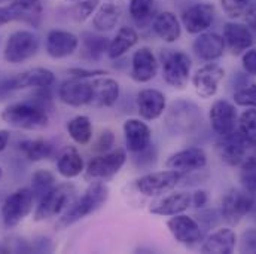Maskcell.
Listing matches in <instances>:
<instances>
[{
    "label": "cell",
    "mask_w": 256,
    "mask_h": 254,
    "mask_svg": "<svg viewBox=\"0 0 256 254\" xmlns=\"http://www.w3.org/2000/svg\"><path fill=\"white\" fill-rule=\"evenodd\" d=\"M109 198V188L102 182H94L88 186V189L84 192L80 198L73 201L68 208L64 211V214L57 222V229H66L76 222L82 220L84 217L96 213L100 210Z\"/></svg>",
    "instance_id": "obj_1"
},
{
    "label": "cell",
    "mask_w": 256,
    "mask_h": 254,
    "mask_svg": "<svg viewBox=\"0 0 256 254\" xmlns=\"http://www.w3.org/2000/svg\"><path fill=\"white\" fill-rule=\"evenodd\" d=\"M2 119L15 128L21 129H44L48 127L50 118L42 101H22L8 106L2 112Z\"/></svg>",
    "instance_id": "obj_2"
},
{
    "label": "cell",
    "mask_w": 256,
    "mask_h": 254,
    "mask_svg": "<svg viewBox=\"0 0 256 254\" xmlns=\"http://www.w3.org/2000/svg\"><path fill=\"white\" fill-rule=\"evenodd\" d=\"M76 189L73 185L64 183L57 185L51 191H48L38 204V208L34 211V220H46L51 217H56L62 214L64 210L68 208V205L74 201Z\"/></svg>",
    "instance_id": "obj_3"
},
{
    "label": "cell",
    "mask_w": 256,
    "mask_h": 254,
    "mask_svg": "<svg viewBox=\"0 0 256 254\" xmlns=\"http://www.w3.org/2000/svg\"><path fill=\"white\" fill-rule=\"evenodd\" d=\"M161 63H162V77L170 86L178 89L186 86L191 76L192 67L191 58L188 57V54L182 51L162 49Z\"/></svg>",
    "instance_id": "obj_4"
},
{
    "label": "cell",
    "mask_w": 256,
    "mask_h": 254,
    "mask_svg": "<svg viewBox=\"0 0 256 254\" xmlns=\"http://www.w3.org/2000/svg\"><path fill=\"white\" fill-rule=\"evenodd\" d=\"M201 124L200 109L190 101L173 103L166 119V127L173 135H185Z\"/></svg>",
    "instance_id": "obj_5"
},
{
    "label": "cell",
    "mask_w": 256,
    "mask_h": 254,
    "mask_svg": "<svg viewBox=\"0 0 256 254\" xmlns=\"http://www.w3.org/2000/svg\"><path fill=\"white\" fill-rule=\"evenodd\" d=\"M34 195L32 189L22 188L10 193L2 205V220L6 228L18 226L33 210Z\"/></svg>",
    "instance_id": "obj_6"
},
{
    "label": "cell",
    "mask_w": 256,
    "mask_h": 254,
    "mask_svg": "<svg viewBox=\"0 0 256 254\" xmlns=\"http://www.w3.org/2000/svg\"><path fill=\"white\" fill-rule=\"evenodd\" d=\"M39 49V39L34 33L20 30L12 33L4 45V60L10 64H21L36 55Z\"/></svg>",
    "instance_id": "obj_7"
},
{
    "label": "cell",
    "mask_w": 256,
    "mask_h": 254,
    "mask_svg": "<svg viewBox=\"0 0 256 254\" xmlns=\"http://www.w3.org/2000/svg\"><path fill=\"white\" fill-rule=\"evenodd\" d=\"M255 208V195L246 192L244 189H232L222 199L220 216L230 225H238L243 217H246Z\"/></svg>",
    "instance_id": "obj_8"
},
{
    "label": "cell",
    "mask_w": 256,
    "mask_h": 254,
    "mask_svg": "<svg viewBox=\"0 0 256 254\" xmlns=\"http://www.w3.org/2000/svg\"><path fill=\"white\" fill-rule=\"evenodd\" d=\"M184 174L176 170L155 171L142 176L136 180V188L144 196H161L167 192H172L182 180Z\"/></svg>",
    "instance_id": "obj_9"
},
{
    "label": "cell",
    "mask_w": 256,
    "mask_h": 254,
    "mask_svg": "<svg viewBox=\"0 0 256 254\" xmlns=\"http://www.w3.org/2000/svg\"><path fill=\"white\" fill-rule=\"evenodd\" d=\"M127 161L124 149H115L104 155L92 158L86 165V177L90 179H110L120 173Z\"/></svg>",
    "instance_id": "obj_10"
},
{
    "label": "cell",
    "mask_w": 256,
    "mask_h": 254,
    "mask_svg": "<svg viewBox=\"0 0 256 254\" xmlns=\"http://www.w3.org/2000/svg\"><path fill=\"white\" fill-rule=\"evenodd\" d=\"M225 77L224 67L218 64L208 63L200 67L192 76V85L195 92L201 98H212L216 95L220 82Z\"/></svg>",
    "instance_id": "obj_11"
},
{
    "label": "cell",
    "mask_w": 256,
    "mask_h": 254,
    "mask_svg": "<svg viewBox=\"0 0 256 254\" xmlns=\"http://www.w3.org/2000/svg\"><path fill=\"white\" fill-rule=\"evenodd\" d=\"M167 228L172 232V235L176 238V241H179L180 244L186 247L196 246L200 241H202V237H204V232L200 223L194 217L185 216L184 213L172 216V219L167 222Z\"/></svg>",
    "instance_id": "obj_12"
},
{
    "label": "cell",
    "mask_w": 256,
    "mask_h": 254,
    "mask_svg": "<svg viewBox=\"0 0 256 254\" xmlns=\"http://www.w3.org/2000/svg\"><path fill=\"white\" fill-rule=\"evenodd\" d=\"M248 143L238 131H232L226 135H219L216 141V150L219 158L230 167H237L246 159Z\"/></svg>",
    "instance_id": "obj_13"
},
{
    "label": "cell",
    "mask_w": 256,
    "mask_h": 254,
    "mask_svg": "<svg viewBox=\"0 0 256 254\" xmlns=\"http://www.w3.org/2000/svg\"><path fill=\"white\" fill-rule=\"evenodd\" d=\"M120 98V83L104 76H97L91 79V100L90 106L96 109L112 107Z\"/></svg>",
    "instance_id": "obj_14"
},
{
    "label": "cell",
    "mask_w": 256,
    "mask_h": 254,
    "mask_svg": "<svg viewBox=\"0 0 256 254\" xmlns=\"http://www.w3.org/2000/svg\"><path fill=\"white\" fill-rule=\"evenodd\" d=\"M210 124L213 131L218 135H226L232 131H236L237 122H238V115L237 109L232 103L226 100H218L212 104L210 107Z\"/></svg>",
    "instance_id": "obj_15"
},
{
    "label": "cell",
    "mask_w": 256,
    "mask_h": 254,
    "mask_svg": "<svg viewBox=\"0 0 256 254\" xmlns=\"http://www.w3.org/2000/svg\"><path fill=\"white\" fill-rule=\"evenodd\" d=\"M167 168L176 170L182 174L191 173V171H200L207 165V153L201 147H190L179 150L173 153L167 162Z\"/></svg>",
    "instance_id": "obj_16"
},
{
    "label": "cell",
    "mask_w": 256,
    "mask_h": 254,
    "mask_svg": "<svg viewBox=\"0 0 256 254\" xmlns=\"http://www.w3.org/2000/svg\"><path fill=\"white\" fill-rule=\"evenodd\" d=\"M214 19V6L210 3H196L182 13V24L191 34L206 31Z\"/></svg>",
    "instance_id": "obj_17"
},
{
    "label": "cell",
    "mask_w": 256,
    "mask_h": 254,
    "mask_svg": "<svg viewBox=\"0 0 256 254\" xmlns=\"http://www.w3.org/2000/svg\"><path fill=\"white\" fill-rule=\"evenodd\" d=\"M58 97L64 104L72 107L86 106L91 100V82L80 77H72L62 83Z\"/></svg>",
    "instance_id": "obj_18"
},
{
    "label": "cell",
    "mask_w": 256,
    "mask_h": 254,
    "mask_svg": "<svg viewBox=\"0 0 256 254\" xmlns=\"http://www.w3.org/2000/svg\"><path fill=\"white\" fill-rule=\"evenodd\" d=\"M224 42L232 55H240L252 48L254 36L248 25L238 22H226L224 27Z\"/></svg>",
    "instance_id": "obj_19"
},
{
    "label": "cell",
    "mask_w": 256,
    "mask_h": 254,
    "mask_svg": "<svg viewBox=\"0 0 256 254\" xmlns=\"http://www.w3.org/2000/svg\"><path fill=\"white\" fill-rule=\"evenodd\" d=\"M158 71V60L150 48L137 49L131 60V77L138 83L150 82Z\"/></svg>",
    "instance_id": "obj_20"
},
{
    "label": "cell",
    "mask_w": 256,
    "mask_h": 254,
    "mask_svg": "<svg viewBox=\"0 0 256 254\" xmlns=\"http://www.w3.org/2000/svg\"><path fill=\"white\" fill-rule=\"evenodd\" d=\"M167 100L166 95L154 88L142 89L137 94V109L138 115L146 121H155L166 112Z\"/></svg>",
    "instance_id": "obj_21"
},
{
    "label": "cell",
    "mask_w": 256,
    "mask_h": 254,
    "mask_svg": "<svg viewBox=\"0 0 256 254\" xmlns=\"http://www.w3.org/2000/svg\"><path fill=\"white\" fill-rule=\"evenodd\" d=\"M194 54L202 61H214L224 55L225 42L224 37L213 31H202L194 40Z\"/></svg>",
    "instance_id": "obj_22"
},
{
    "label": "cell",
    "mask_w": 256,
    "mask_h": 254,
    "mask_svg": "<svg viewBox=\"0 0 256 254\" xmlns=\"http://www.w3.org/2000/svg\"><path fill=\"white\" fill-rule=\"evenodd\" d=\"M124 137L128 150L132 153H138L150 146L152 131L143 121L131 118L124 122Z\"/></svg>",
    "instance_id": "obj_23"
},
{
    "label": "cell",
    "mask_w": 256,
    "mask_h": 254,
    "mask_svg": "<svg viewBox=\"0 0 256 254\" xmlns=\"http://www.w3.org/2000/svg\"><path fill=\"white\" fill-rule=\"evenodd\" d=\"M192 204V196L188 192H173L150 205V213L156 216L172 217L185 213Z\"/></svg>",
    "instance_id": "obj_24"
},
{
    "label": "cell",
    "mask_w": 256,
    "mask_h": 254,
    "mask_svg": "<svg viewBox=\"0 0 256 254\" xmlns=\"http://www.w3.org/2000/svg\"><path fill=\"white\" fill-rule=\"evenodd\" d=\"M12 86L14 89H26V88H38V89H48L54 82L56 76L51 70L44 67H34L27 71H22L16 76H12Z\"/></svg>",
    "instance_id": "obj_25"
},
{
    "label": "cell",
    "mask_w": 256,
    "mask_h": 254,
    "mask_svg": "<svg viewBox=\"0 0 256 254\" xmlns=\"http://www.w3.org/2000/svg\"><path fill=\"white\" fill-rule=\"evenodd\" d=\"M79 46V39L70 31L51 30L46 36V52L52 58H66Z\"/></svg>",
    "instance_id": "obj_26"
},
{
    "label": "cell",
    "mask_w": 256,
    "mask_h": 254,
    "mask_svg": "<svg viewBox=\"0 0 256 254\" xmlns=\"http://www.w3.org/2000/svg\"><path fill=\"white\" fill-rule=\"evenodd\" d=\"M6 7L10 22L21 21L33 27H38L40 24L42 12H44L40 0H15Z\"/></svg>",
    "instance_id": "obj_27"
},
{
    "label": "cell",
    "mask_w": 256,
    "mask_h": 254,
    "mask_svg": "<svg viewBox=\"0 0 256 254\" xmlns=\"http://www.w3.org/2000/svg\"><path fill=\"white\" fill-rule=\"evenodd\" d=\"M237 244V237L232 229L222 228L206 238L201 246V253L230 254L234 252Z\"/></svg>",
    "instance_id": "obj_28"
},
{
    "label": "cell",
    "mask_w": 256,
    "mask_h": 254,
    "mask_svg": "<svg viewBox=\"0 0 256 254\" xmlns=\"http://www.w3.org/2000/svg\"><path fill=\"white\" fill-rule=\"evenodd\" d=\"M152 27L156 36L167 43H173L178 39H180V34H182L180 22L178 16L170 10L156 13V16L152 21Z\"/></svg>",
    "instance_id": "obj_29"
},
{
    "label": "cell",
    "mask_w": 256,
    "mask_h": 254,
    "mask_svg": "<svg viewBox=\"0 0 256 254\" xmlns=\"http://www.w3.org/2000/svg\"><path fill=\"white\" fill-rule=\"evenodd\" d=\"M137 42H138V34L132 27H121L109 43L108 57L110 60L121 58L132 46H136Z\"/></svg>",
    "instance_id": "obj_30"
},
{
    "label": "cell",
    "mask_w": 256,
    "mask_h": 254,
    "mask_svg": "<svg viewBox=\"0 0 256 254\" xmlns=\"http://www.w3.org/2000/svg\"><path fill=\"white\" fill-rule=\"evenodd\" d=\"M120 18H121V7L114 3H104L94 13L92 27L100 33L110 31L116 27Z\"/></svg>",
    "instance_id": "obj_31"
},
{
    "label": "cell",
    "mask_w": 256,
    "mask_h": 254,
    "mask_svg": "<svg viewBox=\"0 0 256 254\" xmlns=\"http://www.w3.org/2000/svg\"><path fill=\"white\" fill-rule=\"evenodd\" d=\"M158 13L156 0H130V15L137 27L149 25Z\"/></svg>",
    "instance_id": "obj_32"
},
{
    "label": "cell",
    "mask_w": 256,
    "mask_h": 254,
    "mask_svg": "<svg viewBox=\"0 0 256 254\" xmlns=\"http://www.w3.org/2000/svg\"><path fill=\"white\" fill-rule=\"evenodd\" d=\"M57 170L66 179L78 177L84 171V159H82L80 153L73 147L66 149L63 153L58 156Z\"/></svg>",
    "instance_id": "obj_33"
},
{
    "label": "cell",
    "mask_w": 256,
    "mask_h": 254,
    "mask_svg": "<svg viewBox=\"0 0 256 254\" xmlns=\"http://www.w3.org/2000/svg\"><path fill=\"white\" fill-rule=\"evenodd\" d=\"M67 131L72 137V140L80 146H85L92 138V125L88 116H74L67 124Z\"/></svg>",
    "instance_id": "obj_34"
},
{
    "label": "cell",
    "mask_w": 256,
    "mask_h": 254,
    "mask_svg": "<svg viewBox=\"0 0 256 254\" xmlns=\"http://www.w3.org/2000/svg\"><path fill=\"white\" fill-rule=\"evenodd\" d=\"M20 149L26 158L33 162L46 159L52 153V144L45 140H26L20 144Z\"/></svg>",
    "instance_id": "obj_35"
},
{
    "label": "cell",
    "mask_w": 256,
    "mask_h": 254,
    "mask_svg": "<svg viewBox=\"0 0 256 254\" xmlns=\"http://www.w3.org/2000/svg\"><path fill=\"white\" fill-rule=\"evenodd\" d=\"M80 40H82V45H84L85 52L92 60H97L104 52H108V48H109V43H110V40L108 37L100 36V34H96V33H90V31L82 33Z\"/></svg>",
    "instance_id": "obj_36"
},
{
    "label": "cell",
    "mask_w": 256,
    "mask_h": 254,
    "mask_svg": "<svg viewBox=\"0 0 256 254\" xmlns=\"http://www.w3.org/2000/svg\"><path fill=\"white\" fill-rule=\"evenodd\" d=\"M237 128L248 146L256 147V109L244 110L238 118Z\"/></svg>",
    "instance_id": "obj_37"
},
{
    "label": "cell",
    "mask_w": 256,
    "mask_h": 254,
    "mask_svg": "<svg viewBox=\"0 0 256 254\" xmlns=\"http://www.w3.org/2000/svg\"><path fill=\"white\" fill-rule=\"evenodd\" d=\"M56 186V177L52 173L46 170H39L32 177V192L34 195V199H40L48 191H51Z\"/></svg>",
    "instance_id": "obj_38"
},
{
    "label": "cell",
    "mask_w": 256,
    "mask_h": 254,
    "mask_svg": "<svg viewBox=\"0 0 256 254\" xmlns=\"http://www.w3.org/2000/svg\"><path fill=\"white\" fill-rule=\"evenodd\" d=\"M240 165V182L243 189L252 195H256V155L246 158Z\"/></svg>",
    "instance_id": "obj_39"
},
{
    "label": "cell",
    "mask_w": 256,
    "mask_h": 254,
    "mask_svg": "<svg viewBox=\"0 0 256 254\" xmlns=\"http://www.w3.org/2000/svg\"><path fill=\"white\" fill-rule=\"evenodd\" d=\"M98 7V0H80L72 9V16L76 22L86 21Z\"/></svg>",
    "instance_id": "obj_40"
},
{
    "label": "cell",
    "mask_w": 256,
    "mask_h": 254,
    "mask_svg": "<svg viewBox=\"0 0 256 254\" xmlns=\"http://www.w3.org/2000/svg\"><path fill=\"white\" fill-rule=\"evenodd\" d=\"M234 103L242 107L256 109V83L234 92Z\"/></svg>",
    "instance_id": "obj_41"
},
{
    "label": "cell",
    "mask_w": 256,
    "mask_h": 254,
    "mask_svg": "<svg viewBox=\"0 0 256 254\" xmlns=\"http://www.w3.org/2000/svg\"><path fill=\"white\" fill-rule=\"evenodd\" d=\"M224 12L231 18H240L248 10L252 0H220Z\"/></svg>",
    "instance_id": "obj_42"
},
{
    "label": "cell",
    "mask_w": 256,
    "mask_h": 254,
    "mask_svg": "<svg viewBox=\"0 0 256 254\" xmlns=\"http://www.w3.org/2000/svg\"><path fill=\"white\" fill-rule=\"evenodd\" d=\"M240 252L256 254V228L243 232L242 240H240Z\"/></svg>",
    "instance_id": "obj_43"
},
{
    "label": "cell",
    "mask_w": 256,
    "mask_h": 254,
    "mask_svg": "<svg viewBox=\"0 0 256 254\" xmlns=\"http://www.w3.org/2000/svg\"><path fill=\"white\" fill-rule=\"evenodd\" d=\"M115 143V135L110 129H106L102 132V135L98 137L97 143H96V150L98 152H108Z\"/></svg>",
    "instance_id": "obj_44"
},
{
    "label": "cell",
    "mask_w": 256,
    "mask_h": 254,
    "mask_svg": "<svg viewBox=\"0 0 256 254\" xmlns=\"http://www.w3.org/2000/svg\"><path fill=\"white\" fill-rule=\"evenodd\" d=\"M242 63H243V68L246 73L256 76V49H248L243 54Z\"/></svg>",
    "instance_id": "obj_45"
},
{
    "label": "cell",
    "mask_w": 256,
    "mask_h": 254,
    "mask_svg": "<svg viewBox=\"0 0 256 254\" xmlns=\"http://www.w3.org/2000/svg\"><path fill=\"white\" fill-rule=\"evenodd\" d=\"M68 73L73 77H80V79H92L97 76L108 74V71H104V70H85V68H70Z\"/></svg>",
    "instance_id": "obj_46"
},
{
    "label": "cell",
    "mask_w": 256,
    "mask_h": 254,
    "mask_svg": "<svg viewBox=\"0 0 256 254\" xmlns=\"http://www.w3.org/2000/svg\"><path fill=\"white\" fill-rule=\"evenodd\" d=\"M243 16L246 19L248 27L255 28L256 30V0H252V3L249 4V7H248V10L244 12Z\"/></svg>",
    "instance_id": "obj_47"
},
{
    "label": "cell",
    "mask_w": 256,
    "mask_h": 254,
    "mask_svg": "<svg viewBox=\"0 0 256 254\" xmlns=\"http://www.w3.org/2000/svg\"><path fill=\"white\" fill-rule=\"evenodd\" d=\"M208 201V196H207V192L204 191H196L192 195V204L196 207V208H202Z\"/></svg>",
    "instance_id": "obj_48"
},
{
    "label": "cell",
    "mask_w": 256,
    "mask_h": 254,
    "mask_svg": "<svg viewBox=\"0 0 256 254\" xmlns=\"http://www.w3.org/2000/svg\"><path fill=\"white\" fill-rule=\"evenodd\" d=\"M9 138H10L9 131L0 129V152L6 149V146H8V143H9Z\"/></svg>",
    "instance_id": "obj_49"
},
{
    "label": "cell",
    "mask_w": 256,
    "mask_h": 254,
    "mask_svg": "<svg viewBox=\"0 0 256 254\" xmlns=\"http://www.w3.org/2000/svg\"><path fill=\"white\" fill-rule=\"evenodd\" d=\"M8 22H10L9 13H8V7L6 6H0V27H3Z\"/></svg>",
    "instance_id": "obj_50"
},
{
    "label": "cell",
    "mask_w": 256,
    "mask_h": 254,
    "mask_svg": "<svg viewBox=\"0 0 256 254\" xmlns=\"http://www.w3.org/2000/svg\"><path fill=\"white\" fill-rule=\"evenodd\" d=\"M8 1H10V0H0V3H8Z\"/></svg>",
    "instance_id": "obj_51"
},
{
    "label": "cell",
    "mask_w": 256,
    "mask_h": 254,
    "mask_svg": "<svg viewBox=\"0 0 256 254\" xmlns=\"http://www.w3.org/2000/svg\"><path fill=\"white\" fill-rule=\"evenodd\" d=\"M2 176H3V171H2V168H0V179H2Z\"/></svg>",
    "instance_id": "obj_52"
},
{
    "label": "cell",
    "mask_w": 256,
    "mask_h": 254,
    "mask_svg": "<svg viewBox=\"0 0 256 254\" xmlns=\"http://www.w3.org/2000/svg\"><path fill=\"white\" fill-rule=\"evenodd\" d=\"M67 1H80V0H67Z\"/></svg>",
    "instance_id": "obj_53"
},
{
    "label": "cell",
    "mask_w": 256,
    "mask_h": 254,
    "mask_svg": "<svg viewBox=\"0 0 256 254\" xmlns=\"http://www.w3.org/2000/svg\"><path fill=\"white\" fill-rule=\"evenodd\" d=\"M255 216H256V214H255Z\"/></svg>",
    "instance_id": "obj_54"
}]
</instances>
